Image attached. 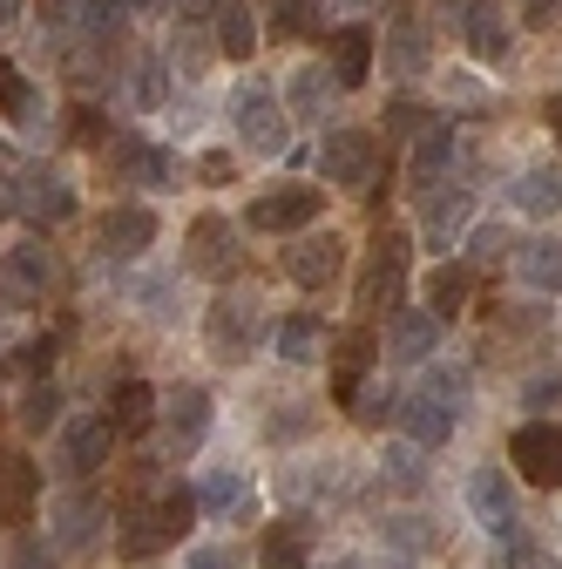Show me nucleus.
Returning a JSON list of instances; mask_svg holds the SVG:
<instances>
[{
    "instance_id": "nucleus-1",
    "label": "nucleus",
    "mask_w": 562,
    "mask_h": 569,
    "mask_svg": "<svg viewBox=\"0 0 562 569\" xmlns=\"http://www.w3.org/2000/svg\"><path fill=\"white\" fill-rule=\"evenodd\" d=\"M461 413H468V373L448 367V360H434V373L407 393V413H400V420H407V441H420V448H448L454 427H461Z\"/></svg>"
},
{
    "instance_id": "nucleus-2",
    "label": "nucleus",
    "mask_w": 562,
    "mask_h": 569,
    "mask_svg": "<svg viewBox=\"0 0 562 569\" xmlns=\"http://www.w3.org/2000/svg\"><path fill=\"white\" fill-rule=\"evenodd\" d=\"M190 522H197V495L190 488H170V495H157V502H136L122 516V556H157V549L183 542Z\"/></svg>"
},
{
    "instance_id": "nucleus-3",
    "label": "nucleus",
    "mask_w": 562,
    "mask_h": 569,
    "mask_svg": "<svg viewBox=\"0 0 562 569\" xmlns=\"http://www.w3.org/2000/svg\"><path fill=\"white\" fill-rule=\"evenodd\" d=\"M244 218H251V231H271V238L312 231V224L325 218V190H312V183H271V190L251 197Z\"/></svg>"
},
{
    "instance_id": "nucleus-4",
    "label": "nucleus",
    "mask_w": 562,
    "mask_h": 569,
    "mask_svg": "<svg viewBox=\"0 0 562 569\" xmlns=\"http://www.w3.org/2000/svg\"><path fill=\"white\" fill-rule=\"evenodd\" d=\"M231 122H238V136L251 142L258 157H278L292 142V116H285V102H278L264 82H244L238 96H231Z\"/></svg>"
},
{
    "instance_id": "nucleus-5",
    "label": "nucleus",
    "mask_w": 562,
    "mask_h": 569,
    "mask_svg": "<svg viewBox=\"0 0 562 569\" xmlns=\"http://www.w3.org/2000/svg\"><path fill=\"white\" fill-rule=\"evenodd\" d=\"M380 170V136L373 129H332L319 142V177L339 183V190H367Z\"/></svg>"
},
{
    "instance_id": "nucleus-6",
    "label": "nucleus",
    "mask_w": 562,
    "mask_h": 569,
    "mask_svg": "<svg viewBox=\"0 0 562 569\" xmlns=\"http://www.w3.org/2000/svg\"><path fill=\"white\" fill-rule=\"evenodd\" d=\"M258 332H264V306L251 299V292H231V299H218L210 306V319H203V339H210V352L218 360H251V346H258Z\"/></svg>"
},
{
    "instance_id": "nucleus-7",
    "label": "nucleus",
    "mask_w": 562,
    "mask_h": 569,
    "mask_svg": "<svg viewBox=\"0 0 562 569\" xmlns=\"http://www.w3.org/2000/svg\"><path fill=\"white\" fill-rule=\"evenodd\" d=\"M109 448H116V420H102V413H68L61 435H54V468L82 481V475L109 468Z\"/></svg>"
},
{
    "instance_id": "nucleus-8",
    "label": "nucleus",
    "mask_w": 562,
    "mask_h": 569,
    "mask_svg": "<svg viewBox=\"0 0 562 569\" xmlns=\"http://www.w3.org/2000/svg\"><path fill=\"white\" fill-rule=\"evenodd\" d=\"M509 461L522 468V481H535V488H562V427H555V420H529V427H515Z\"/></svg>"
},
{
    "instance_id": "nucleus-9",
    "label": "nucleus",
    "mask_w": 562,
    "mask_h": 569,
    "mask_svg": "<svg viewBox=\"0 0 562 569\" xmlns=\"http://www.w3.org/2000/svg\"><path fill=\"white\" fill-rule=\"evenodd\" d=\"M468 516H474V529L495 542V536H509L522 516H515V481L502 475V468H474L468 475Z\"/></svg>"
},
{
    "instance_id": "nucleus-10",
    "label": "nucleus",
    "mask_w": 562,
    "mask_h": 569,
    "mask_svg": "<svg viewBox=\"0 0 562 569\" xmlns=\"http://www.w3.org/2000/svg\"><path fill=\"white\" fill-rule=\"evenodd\" d=\"M400 292H407V231H380L373 238V264L360 278V306L380 312V306H400Z\"/></svg>"
},
{
    "instance_id": "nucleus-11",
    "label": "nucleus",
    "mask_w": 562,
    "mask_h": 569,
    "mask_svg": "<svg viewBox=\"0 0 562 569\" xmlns=\"http://www.w3.org/2000/svg\"><path fill=\"white\" fill-rule=\"evenodd\" d=\"M339 271H345V238H332V231H305V238L285 251V278L305 284V292H325Z\"/></svg>"
},
{
    "instance_id": "nucleus-12",
    "label": "nucleus",
    "mask_w": 562,
    "mask_h": 569,
    "mask_svg": "<svg viewBox=\"0 0 562 569\" xmlns=\"http://www.w3.org/2000/svg\"><path fill=\"white\" fill-rule=\"evenodd\" d=\"M48 284H54V258L34 238L14 244V251H0V299H8V306H34Z\"/></svg>"
},
{
    "instance_id": "nucleus-13",
    "label": "nucleus",
    "mask_w": 562,
    "mask_h": 569,
    "mask_svg": "<svg viewBox=\"0 0 562 569\" xmlns=\"http://www.w3.org/2000/svg\"><path fill=\"white\" fill-rule=\"evenodd\" d=\"M461 41H468L474 61H509V48H515L509 8H502V0H468V8H461Z\"/></svg>"
},
{
    "instance_id": "nucleus-14",
    "label": "nucleus",
    "mask_w": 562,
    "mask_h": 569,
    "mask_svg": "<svg viewBox=\"0 0 562 569\" xmlns=\"http://www.w3.org/2000/svg\"><path fill=\"white\" fill-rule=\"evenodd\" d=\"M157 407H163V435H170V448H177V455H197L203 435H210V393H203V387H170Z\"/></svg>"
},
{
    "instance_id": "nucleus-15",
    "label": "nucleus",
    "mask_w": 562,
    "mask_h": 569,
    "mask_svg": "<svg viewBox=\"0 0 562 569\" xmlns=\"http://www.w3.org/2000/svg\"><path fill=\"white\" fill-rule=\"evenodd\" d=\"M190 264L197 271H238V224L231 218H218V210H203V218L190 224Z\"/></svg>"
},
{
    "instance_id": "nucleus-16",
    "label": "nucleus",
    "mask_w": 562,
    "mask_h": 569,
    "mask_svg": "<svg viewBox=\"0 0 562 569\" xmlns=\"http://www.w3.org/2000/svg\"><path fill=\"white\" fill-rule=\"evenodd\" d=\"M21 210L34 224H68V218H76V183L54 177V170H28L21 177Z\"/></svg>"
},
{
    "instance_id": "nucleus-17",
    "label": "nucleus",
    "mask_w": 562,
    "mask_h": 569,
    "mask_svg": "<svg viewBox=\"0 0 562 569\" xmlns=\"http://www.w3.org/2000/svg\"><path fill=\"white\" fill-rule=\"evenodd\" d=\"M34 495H41V468L28 455H0V529H14L34 516Z\"/></svg>"
},
{
    "instance_id": "nucleus-18",
    "label": "nucleus",
    "mask_w": 562,
    "mask_h": 569,
    "mask_svg": "<svg viewBox=\"0 0 562 569\" xmlns=\"http://www.w3.org/2000/svg\"><path fill=\"white\" fill-rule=\"evenodd\" d=\"M509 264H515V278L529 284V292H562V238H522L515 251H509Z\"/></svg>"
},
{
    "instance_id": "nucleus-19",
    "label": "nucleus",
    "mask_w": 562,
    "mask_h": 569,
    "mask_svg": "<svg viewBox=\"0 0 562 569\" xmlns=\"http://www.w3.org/2000/svg\"><path fill=\"white\" fill-rule=\"evenodd\" d=\"M96 238H102L109 258H136V251H150V244H157V218H150L143 203H122V210H109V218H102Z\"/></svg>"
},
{
    "instance_id": "nucleus-20",
    "label": "nucleus",
    "mask_w": 562,
    "mask_h": 569,
    "mask_svg": "<svg viewBox=\"0 0 562 569\" xmlns=\"http://www.w3.org/2000/svg\"><path fill=\"white\" fill-rule=\"evenodd\" d=\"M448 170H454V136H448L441 122H428V129H420V142H413V163H407L413 197H420V190H434Z\"/></svg>"
},
{
    "instance_id": "nucleus-21",
    "label": "nucleus",
    "mask_w": 562,
    "mask_h": 569,
    "mask_svg": "<svg viewBox=\"0 0 562 569\" xmlns=\"http://www.w3.org/2000/svg\"><path fill=\"white\" fill-rule=\"evenodd\" d=\"M387 346H393V360L428 367L434 352H441V319H434V312H400L393 332H387Z\"/></svg>"
},
{
    "instance_id": "nucleus-22",
    "label": "nucleus",
    "mask_w": 562,
    "mask_h": 569,
    "mask_svg": "<svg viewBox=\"0 0 562 569\" xmlns=\"http://www.w3.org/2000/svg\"><path fill=\"white\" fill-rule=\"evenodd\" d=\"M190 495H197V516H244V468H231V461L203 468Z\"/></svg>"
},
{
    "instance_id": "nucleus-23",
    "label": "nucleus",
    "mask_w": 562,
    "mask_h": 569,
    "mask_svg": "<svg viewBox=\"0 0 562 569\" xmlns=\"http://www.w3.org/2000/svg\"><path fill=\"white\" fill-rule=\"evenodd\" d=\"M96 522H102V502H96V495H61L48 536H54V549H89V542H96Z\"/></svg>"
},
{
    "instance_id": "nucleus-24",
    "label": "nucleus",
    "mask_w": 562,
    "mask_h": 569,
    "mask_svg": "<svg viewBox=\"0 0 562 569\" xmlns=\"http://www.w3.org/2000/svg\"><path fill=\"white\" fill-rule=\"evenodd\" d=\"M461 218H468V197L461 190H420V231H428V244L434 251H448L454 244V231H461Z\"/></svg>"
},
{
    "instance_id": "nucleus-25",
    "label": "nucleus",
    "mask_w": 562,
    "mask_h": 569,
    "mask_svg": "<svg viewBox=\"0 0 562 569\" xmlns=\"http://www.w3.org/2000/svg\"><path fill=\"white\" fill-rule=\"evenodd\" d=\"M210 41H218V54H224V61H251V48H258V14L244 8V0H218Z\"/></svg>"
},
{
    "instance_id": "nucleus-26",
    "label": "nucleus",
    "mask_w": 562,
    "mask_h": 569,
    "mask_svg": "<svg viewBox=\"0 0 562 569\" xmlns=\"http://www.w3.org/2000/svg\"><path fill=\"white\" fill-rule=\"evenodd\" d=\"M509 203L522 210V218H562V170H522L509 183Z\"/></svg>"
},
{
    "instance_id": "nucleus-27",
    "label": "nucleus",
    "mask_w": 562,
    "mask_h": 569,
    "mask_svg": "<svg viewBox=\"0 0 562 569\" xmlns=\"http://www.w3.org/2000/svg\"><path fill=\"white\" fill-rule=\"evenodd\" d=\"M271 346H278V360H285V367H312L319 346H325V326H319L312 312H292V319H278Z\"/></svg>"
},
{
    "instance_id": "nucleus-28",
    "label": "nucleus",
    "mask_w": 562,
    "mask_h": 569,
    "mask_svg": "<svg viewBox=\"0 0 562 569\" xmlns=\"http://www.w3.org/2000/svg\"><path fill=\"white\" fill-rule=\"evenodd\" d=\"M380 481L400 488V495H420L428 488V448L420 441H387L380 448Z\"/></svg>"
},
{
    "instance_id": "nucleus-29",
    "label": "nucleus",
    "mask_w": 562,
    "mask_h": 569,
    "mask_svg": "<svg viewBox=\"0 0 562 569\" xmlns=\"http://www.w3.org/2000/svg\"><path fill=\"white\" fill-rule=\"evenodd\" d=\"M367 68H373V34L367 28H339L332 34V82L339 89H360Z\"/></svg>"
},
{
    "instance_id": "nucleus-30",
    "label": "nucleus",
    "mask_w": 562,
    "mask_h": 569,
    "mask_svg": "<svg viewBox=\"0 0 562 569\" xmlns=\"http://www.w3.org/2000/svg\"><path fill=\"white\" fill-rule=\"evenodd\" d=\"M468 292H474V264H434V271H428V312H434L441 326L468 306Z\"/></svg>"
},
{
    "instance_id": "nucleus-31",
    "label": "nucleus",
    "mask_w": 562,
    "mask_h": 569,
    "mask_svg": "<svg viewBox=\"0 0 562 569\" xmlns=\"http://www.w3.org/2000/svg\"><path fill=\"white\" fill-rule=\"evenodd\" d=\"M305 562H312V529H305V516L271 522V536H264V569H305Z\"/></svg>"
},
{
    "instance_id": "nucleus-32",
    "label": "nucleus",
    "mask_w": 562,
    "mask_h": 569,
    "mask_svg": "<svg viewBox=\"0 0 562 569\" xmlns=\"http://www.w3.org/2000/svg\"><path fill=\"white\" fill-rule=\"evenodd\" d=\"M116 170H122L129 183H163V177H170V150H163V142L122 136V142H116Z\"/></svg>"
},
{
    "instance_id": "nucleus-33",
    "label": "nucleus",
    "mask_w": 562,
    "mask_h": 569,
    "mask_svg": "<svg viewBox=\"0 0 562 569\" xmlns=\"http://www.w3.org/2000/svg\"><path fill=\"white\" fill-rule=\"evenodd\" d=\"M116 435H136V427H150L157 420V387H143V380H122L116 387Z\"/></svg>"
},
{
    "instance_id": "nucleus-34",
    "label": "nucleus",
    "mask_w": 562,
    "mask_h": 569,
    "mask_svg": "<svg viewBox=\"0 0 562 569\" xmlns=\"http://www.w3.org/2000/svg\"><path fill=\"white\" fill-rule=\"evenodd\" d=\"M428 41H420V28H393L387 34V68H393V76L400 82H413V76H428Z\"/></svg>"
},
{
    "instance_id": "nucleus-35",
    "label": "nucleus",
    "mask_w": 562,
    "mask_h": 569,
    "mask_svg": "<svg viewBox=\"0 0 562 569\" xmlns=\"http://www.w3.org/2000/svg\"><path fill=\"white\" fill-rule=\"evenodd\" d=\"M339 96V82L325 76V68L312 61V68H299V76H292V116H305V122H319V109Z\"/></svg>"
},
{
    "instance_id": "nucleus-36",
    "label": "nucleus",
    "mask_w": 562,
    "mask_h": 569,
    "mask_svg": "<svg viewBox=\"0 0 562 569\" xmlns=\"http://www.w3.org/2000/svg\"><path fill=\"white\" fill-rule=\"evenodd\" d=\"M122 0H82L76 8V21H82V41H96V48H109L116 34H122Z\"/></svg>"
},
{
    "instance_id": "nucleus-37",
    "label": "nucleus",
    "mask_w": 562,
    "mask_h": 569,
    "mask_svg": "<svg viewBox=\"0 0 562 569\" xmlns=\"http://www.w3.org/2000/svg\"><path fill=\"white\" fill-rule=\"evenodd\" d=\"M367 360H373V339H367V332H345V339H339V400H345V407H353V393H360V367H367Z\"/></svg>"
},
{
    "instance_id": "nucleus-38",
    "label": "nucleus",
    "mask_w": 562,
    "mask_h": 569,
    "mask_svg": "<svg viewBox=\"0 0 562 569\" xmlns=\"http://www.w3.org/2000/svg\"><path fill=\"white\" fill-rule=\"evenodd\" d=\"M54 413H61V387H54V380H34V387L21 393V427H28V435H48Z\"/></svg>"
},
{
    "instance_id": "nucleus-39",
    "label": "nucleus",
    "mask_w": 562,
    "mask_h": 569,
    "mask_svg": "<svg viewBox=\"0 0 562 569\" xmlns=\"http://www.w3.org/2000/svg\"><path fill=\"white\" fill-rule=\"evenodd\" d=\"M441 536H434V522L428 516H393L387 522V549H400V556H428Z\"/></svg>"
},
{
    "instance_id": "nucleus-40",
    "label": "nucleus",
    "mask_w": 562,
    "mask_h": 569,
    "mask_svg": "<svg viewBox=\"0 0 562 569\" xmlns=\"http://www.w3.org/2000/svg\"><path fill=\"white\" fill-rule=\"evenodd\" d=\"M163 96H170V61L143 54L136 61V109H163Z\"/></svg>"
},
{
    "instance_id": "nucleus-41",
    "label": "nucleus",
    "mask_w": 562,
    "mask_h": 569,
    "mask_svg": "<svg viewBox=\"0 0 562 569\" xmlns=\"http://www.w3.org/2000/svg\"><path fill=\"white\" fill-rule=\"evenodd\" d=\"M0 116H34V89H28V76H21V68L14 61H0Z\"/></svg>"
},
{
    "instance_id": "nucleus-42",
    "label": "nucleus",
    "mask_w": 562,
    "mask_h": 569,
    "mask_svg": "<svg viewBox=\"0 0 562 569\" xmlns=\"http://www.w3.org/2000/svg\"><path fill=\"white\" fill-rule=\"evenodd\" d=\"M488 569H535V542H529L522 522L509 536H495V562H488Z\"/></svg>"
},
{
    "instance_id": "nucleus-43",
    "label": "nucleus",
    "mask_w": 562,
    "mask_h": 569,
    "mask_svg": "<svg viewBox=\"0 0 562 569\" xmlns=\"http://www.w3.org/2000/svg\"><path fill=\"white\" fill-rule=\"evenodd\" d=\"M488 258H509V224H474L468 231V264H488Z\"/></svg>"
},
{
    "instance_id": "nucleus-44",
    "label": "nucleus",
    "mask_w": 562,
    "mask_h": 569,
    "mask_svg": "<svg viewBox=\"0 0 562 569\" xmlns=\"http://www.w3.org/2000/svg\"><path fill=\"white\" fill-rule=\"evenodd\" d=\"M136 299H143L150 319H170V312H177V306H170V299H177V284H170V278H143V284H136Z\"/></svg>"
},
{
    "instance_id": "nucleus-45",
    "label": "nucleus",
    "mask_w": 562,
    "mask_h": 569,
    "mask_svg": "<svg viewBox=\"0 0 562 569\" xmlns=\"http://www.w3.org/2000/svg\"><path fill=\"white\" fill-rule=\"evenodd\" d=\"M522 407H529V413L562 407V380H555V373H549V380H529V387H522Z\"/></svg>"
},
{
    "instance_id": "nucleus-46",
    "label": "nucleus",
    "mask_w": 562,
    "mask_h": 569,
    "mask_svg": "<svg viewBox=\"0 0 562 569\" xmlns=\"http://www.w3.org/2000/svg\"><path fill=\"white\" fill-rule=\"evenodd\" d=\"M353 407H360V420H367V427H380V413L393 407V387H367V393H353Z\"/></svg>"
},
{
    "instance_id": "nucleus-47",
    "label": "nucleus",
    "mask_w": 562,
    "mask_h": 569,
    "mask_svg": "<svg viewBox=\"0 0 562 569\" xmlns=\"http://www.w3.org/2000/svg\"><path fill=\"white\" fill-rule=\"evenodd\" d=\"M278 28H285V34H305V28H312V0H278Z\"/></svg>"
},
{
    "instance_id": "nucleus-48",
    "label": "nucleus",
    "mask_w": 562,
    "mask_h": 569,
    "mask_svg": "<svg viewBox=\"0 0 562 569\" xmlns=\"http://www.w3.org/2000/svg\"><path fill=\"white\" fill-rule=\"evenodd\" d=\"M183 569H238V549H197Z\"/></svg>"
},
{
    "instance_id": "nucleus-49",
    "label": "nucleus",
    "mask_w": 562,
    "mask_h": 569,
    "mask_svg": "<svg viewBox=\"0 0 562 569\" xmlns=\"http://www.w3.org/2000/svg\"><path fill=\"white\" fill-rule=\"evenodd\" d=\"M387 129H393V136H400V129H420V109H413V102H400V109L387 116Z\"/></svg>"
},
{
    "instance_id": "nucleus-50",
    "label": "nucleus",
    "mask_w": 562,
    "mask_h": 569,
    "mask_svg": "<svg viewBox=\"0 0 562 569\" xmlns=\"http://www.w3.org/2000/svg\"><path fill=\"white\" fill-rule=\"evenodd\" d=\"M562 8V0H522V21H549Z\"/></svg>"
},
{
    "instance_id": "nucleus-51",
    "label": "nucleus",
    "mask_w": 562,
    "mask_h": 569,
    "mask_svg": "<svg viewBox=\"0 0 562 569\" xmlns=\"http://www.w3.org/2000/svg\"><path fill=\"white\" fill-rule=\"evenodd\" d=\"M21 14H28V0H0V34H8V28H14Z\"/></svg>"
},
{
    "instance_id": "nucleus-52",
    "label": "nucleus",
    "mask_w": 562,
    "mask_h": 569,
    "mask_svg": "<svg viewBox=\"0 0 562 569\" xmlns=\"http://www.w3.org/2000/svg\"><path fill=\"white\" fill-rule=\"evenodd\" d=\"M76 8H82V0H41V14H48V21H61V14H76Z\"/></svg>"
},
{
    "instance_id": "nucleus-53",
    "label": "nucleus",
    "mask_w": 562,
    "mask_h": 569,
    "mask_svg": "<svg viewBox=\"0 0 562 569\" xmlns=\"http://www.w3.org/2000/svg\"><path fill=\"white\" fill-rule=\"evenodd\" d=\"M549 129H555V136H562V96H555V102H549Z\"/></svg>"
},
{
    "instance_id": "nucleus-54",
    "label": "nucleus",
    "mask_w": 562,
    "mask_h": 569,
    "mask_svg": "<svg viewBox=\"0 0 562 569\" xmlns=\"http://www.w3.org/2000/svg\"><path fill=\"white\" fill-rule=\"evenodd\" d=\"M122 8H170V0H122Z\"/></svg>"
}]
</instances>
